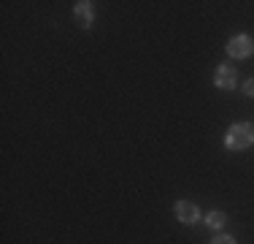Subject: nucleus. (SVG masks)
Segmentation results:
<instances>
[{"label": "nucleus", "mask_w": 254, "mask_h": 244, "mask_svg": "<svg viewBox=\"0 0 254 244\" xmlns=\"http://www.w3.org/2000/svg\"><path fill=\"white\" fill-rule=\"evenodd\" d=\"M225 144H227V149H249L254 144V127L249 122H235V125H230L225 133Z\"/></svg>", "instance_id": "1"}, {"label": "nucleus", "mask_w": 254, "mask_h": 244, "mask_svg": "<svg viewBox=\"0 0 254 244\" xmlns=\"http://www.w3.org/2000/svg\"><path fill=\"white\" fill-rule=\"evenodd\" d=\"M227 52H230V57H235V60H246L254 54V41L249 35H233V38L227 41Z\"/></svg>", "instance_id": "2"}, {"label": "nucleus", "mask_w": 254, "mask_h": 244, "mask_svg": "<svg viewBox=\"0 0 254 244\" xmlns=\"http://www.w3.org/2000/svg\"><path fill=\"white\" fill-rule=\"evenodd\" d=\"M214 84L219 90H233L235 87V68L230 63H222L214 73Z\"/></svg>", "instance_id": "3"}, {"label": "nucleus", "mask_w": 254, "mask_h": 244, "mask_svg": "<svg viewBox=\"0 0 254 244\" xmlns=\"http://www.w3.org/2000/svg\"><path fill=\"white\" fill-rule=\"evenodd\" d=\"M176 217H179V223L192 225V223H197L200 212H197V206L192 204V201H179V204H176Z\"/></svg>", "instance_id": "4"}, {"label": "nucleus", "mask_w": 254, "mask_h": 244, "mask_svg": "<svg viewBox=\"0 0 254 244\" xmlns=\"http://www.w3.org/2000/svg\"><path fill=\"white\" fill-rule=\"evenodd\" d=\"M76 19L81 22V27H89V24H92V3H89V0L76 3Z\"/></svg>", "instance_id": "5"}, {"label": "nucleus", "mask_w": 254, "mask_h": 244, "mask_svg": "<svg viewBox=\"0 0 254 244\" xmlns=\"http://www.w3.org/2000/svg\"><path fill=\"white\" fill-rule=\"evenodd\" d=\"M205 223H208V228H214V231H222L225 228V223H227V215L225 212H208V217H205Z\"/></svg>", "instance_id": "6"}, {"label": "nucleus", "mask_w": 254, "mask_h": 244, "mask_svg": "<svg viewBox=\"0 0 254 244\" xmlns=\"http://www.w3.org/2000/svg\"><path fill=\"white\" fill-rule=\"evenodd\" d=\"M244 93L249 98H254V79H246V82H244Z\"/></svg>", "instance_id": "7"}, {"label": "nucleus", "mask_w": 254, "mask_h": 244, "mask_svg": "<svg viewBox=\"0 0 254 244\" xmlns=\"http://www.w3.org/2000/svg\"><path fill=\"white\" fill-rule=\"evenodd\" d=\"M211 244H235V239H233V236H225V234H222V236H216Z\"/></svg>", "instance_id": "8"}]
</instances>
